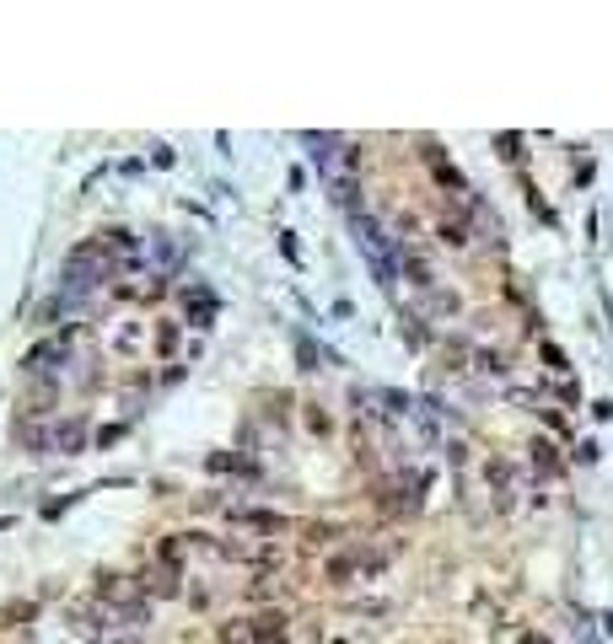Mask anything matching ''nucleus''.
<instances>
[{"label":"nucleus","instance_id":"nucleus-1","mask_svg":"<svg viewBox=\"0 0 613 644\" xmlns=\"http://www.w3.org/2000/svg\"><path fill=\"white\" fill-rule=\"evenodd\" d=\"M247 634H253V644H286L291 639V618L286 612H258L247 623Z\"/></svg>","mask_w":613,"mask_h":644},{"label":"nucleus","instance_id":"nucleus-2","mask_svg":"<svg viewBox=\"0 0 613 644\" xmlns=\"http://www.w3.org/2000/svg\"><path fill=\"white\" fill-rule=\"evenodd\" d=\"M146 590H151V596H178V575H173V570H151V575H146Z\"/></svg>","mask_w":613,"mask_h":644},{"label":"nucleus","instance_id":"nucleus-3","mask_svg":"<svg viewBox=\"0 0 613 644\" xmlns=\"http://www.w3.org/2000/svg\"><path fill=\"white\" fill-rule=\"evenodd\" d=\"M533 468H538V472H559V457H554L549 441H533Z\"/></svg>","mask_w":613,"mask_h":644},{"label":"nucleus","instance_id":"nucleus-4","mask_svg":"<svg viewBox=\"0 0 613 644\" xmlns=\"http://www.w3.org/2000/svg\"><path fill=\"white\" fill-rule=\"evenodd\" d=\"M221 644H253V634H247L243 618H226V623H221Z\"/></svg>","mask_w":613,"mask_h":644},{"label":"nucleus","instance_id":"nucleus-5","mask_svg":"<svg viewBox=\"0 0 613 644\" xmlns=\"http://www.w3.org/2000/svg\"><path fill=\"white\" fill-rule=\"evenodd\" d=\"M243 521L247 527H258V531H286V516H269V510H247Z\"/></svg>","mask_w":613,"mask_h":644},{"label":"nucleus","instance_id":"nucleus-6","mask_svg":"<svg viewBox=\"0 0 613 644\" xmlns=\"http://www.w3.org/2000/svg\"><path fill=\"white\" fill-rule=\"evenodd\" d=\"M350 570H356L350 559H328V570H323V580H328V586H345V580H350Z\"/></svg>","mask_w":613,"mask_h":644},{"label":"nucleus","instance_id":"nucleus-7","mask_svg":"<svg viewBox=\"0 0 613 644\" xmlns=\"http://www.w3.org/2000/svg\"><path fill=\"white\" fill-rule=\"evenodd\" d=\"M441 242H447V247H463V242H468V226H463V221H447V226H441Z\"/></svg>","mask_w":613,"mask_h":644},{"label":"nucleus","instance_id":"nucleus-8","mask_svg":"<svg viewBox=\"0 0 613 644\" xmlns=\"http://www.w3.org/2000/svg\"><path fill=\"white\" fill-rule=\"evenodd\" d=\"M55 446H60V451H75V446H81V424H60Z\"/></svg>","mask_w":613,"mask_h":644},{"label":"nucleus","instance_id":"nucleus-9","mask_svg":"<svg viewBox=\"0 0 613 644\" xmlns=\"http://www.w3.org/2000/svg\"><path fill=\"white\" fill-rule=\"evenodd\" d=\"M495 145H500L506 162H522V140H517V134H506V140H495Z\"/></svg>","mask_w":613,"mask_h":644},{"label":"nucleus","instance_id":"nucleus-10","mask_svg":"<svg viewBox=\"0 0 613 644\" xmlns=\"http://www.w3.org/2000/svg\"><path fill=\"white\" fill-rule=\"evenodd\" d=\"M173 344H178V328H173V322H162V328H156V350L167 354Z\"/></svg>","mask_w":613,"mask_h":644},{"label":"nucleus","instance_id":"nucleus-11","mask_svg":"<svg viewBox=\"0 0 613 644\" xmlns=\"http://www.w3.org/2000/svg\"><path fill=\"white\" fill-rule=\"evenodd\" d=\"M306 430H312V435H328V419L312 409V413H306Z\"/></svg>","mask_w":613,"mask_h":644},{"label":"nucleus","instance_id":"nucleus-12","mask_svg":"<svg viewBox=\"0 0 613 644\" xmlns=\"http://www.w3.org/2000/svg\"><path fill=\"white\" fill-rule=\"evenodd\" d=\"M517 644H549L544 634H517Z\"/></svg>","mask_w":613,"mask_h":644}]
</instances>
